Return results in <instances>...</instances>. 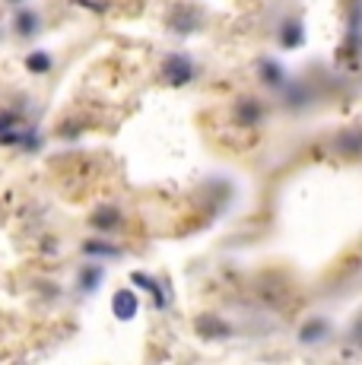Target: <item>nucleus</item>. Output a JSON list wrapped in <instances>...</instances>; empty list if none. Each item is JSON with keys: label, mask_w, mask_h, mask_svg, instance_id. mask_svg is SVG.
Segmentation results:
<instances>
[{"label": "nucleus", "mask_w": 362, "mask_h": 365, "mask_svg": "<svg viewBox=\"0 0 362 365\" xmlns=\"http://www.w3.org/2000/svg\"><path fill=\"white\" fill-rule=\"evenodd\" d=\"M327 331V324H324V321H315V324H309V327H305V331H302V340L305 343H315L318 340V336H321Z\"/></svg>", "instance_id": "nucleus-1"}, {"label": "nucleus", "mask_w": 362, "mask_h": 365, "mask_svg": "<svg viewBox=\"0 0 362 365\" xmlns=\"http://www.w3.org/2000/svg\"><path fill=\"white\" fill-rule=\"evenodd\" d=\"M115 308H121V299L118 296H115ZM124 312H128V318H134V312H137V302H130L128 292H124Z\"/></svg>", "instance_id": "nucleus-2"}]
</instances>
